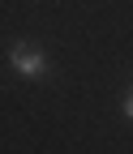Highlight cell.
Returning <instances> with one entry per match:
<instances>
[{
    "instance_id": "1",
    "label": "cell",
    "mask_w": 133,
    "mask_h": 154,
    "mask_svg": "<svg viewBox=\"0 0 133 154\" xmlns=\"http://www.w3.org/2000/svg\"><path fill=\"white\" fill-rule=\"evenodd\" d=\"M9 69L17 77H26V82H43V77L52 73V60L47 51L39 43H30V38H17V43L9 47Z\"/></svg>"
},
{
    "instance_id": "2",
    "label": "cell",
    "mask_w": 133,
    "mask_h": 154,
    "mask_svg": "<svg viewBox=\"0 0 133 154\" xmlns=\"http://www.w3.org/2000/svg\"><path fill=\"white\" fill-rule=\"evenodd\" d=\"M120 111H125V120H133V86L125 90V99H120Z\"/></svg>"
}]
</instances>
